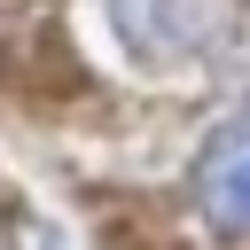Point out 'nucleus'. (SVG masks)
Listing matches in <instances>:
<instances>
[{"mask_svg":"<svg viewBox=\"0 0 250 250\" xmlns=\"http://www.w3.org/2000/svg\"><path fill=\"white\" fill-rule=\"evenodd\" d=\"M234 8L242 0H109V23L141 62H188L227 39Z\"/></svg>","mask_w":250,"mask_h":250,"instance_id":"f257e3e1","label":"nucleus"},{"mask_svg":"<svg viewBox=\"0 0 250 250\" xmlns=\"http://www.w3.org/2000/svg\"><path fill=\"white\" fill-rule=\"evenodd\" d=\"M8 234H16V250H62V242H55V227H47V219H31V211H16V219H8Z\"/></svg>","mask_w":250,"mask_h":250,"instance_id":"7ed1b4c3","label":"nucleus"},{"mask_svg":"<svg viewBox=\"0 0 250 250\" xmlns=\"http://www.w3.org/2000/svg\"><path fill=\"white\" fill-rule=\"evenodd\" d=\"M188 188H195V211H203L219 234H250V109L203 141Z\"/></svg>","mask_w":250,"mask_h":250,"instance_id":"f03ea898","label":"nucleus"}]
</instances>
